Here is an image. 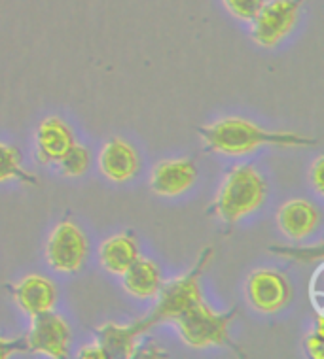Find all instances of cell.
<instances>
[{"instance_id":"6da1fadb","label":"cell","mask_w":324,"mask_h":359,"mask_svg":"<svg viewBox=\"0 0 324 359\" xmlns=\"http://www.w3.org/2000/svg\"><path fill=\"white\" fill-rule=\"evenodd\" d=\"M207 144V151L222 155H243L260 146L279 148H309L317 146V138H307L294 133H269L247 119L226 118L216 123L195 127Z\"/></svg>"},{"instance_id":"7a4b0ae2","label":"cell","mask_w":324,"mask_h":359,"mask_svg":"<svg viewBox=\"0 0 324 359\" xmlns=\"http://www.w3.org/2000/svg\"><path fill=\"white\" fill-rule=\"evenodd\" d=\"M268 186L250 165H237L222 182L216 201L207 210L209 216L220 217L226 223H235L262 205Z\"/></svg>"},{"instance_id":"3957f363","label":"cell","mask_w":324,"mask_h":359,"mask_svg":"<svg viewBox=\"0 0 324 359\" xmlns=\"http://www.w3.org/2000/svg\"><path fill=\"white\" fill-rule=\"evenodd\" d=\"M237 316V309L230 312H212L200 301L193 306L181 312L179 316L173 318V323L181 333V339L192 348H207V346H230L241 355V350L230 341L228 329Z\"/></svg>"},{"instance_id":"277c9868","label":"cell","mask_w":324,"mask_h":359,"mask_svg":"<svg viewBox=\"0 0 324 359\" xmlns=\"http://www.w3.org/2000/svg\"><path fill=\"white\" fill-rule=\"evenodd\" d=\"M212 257V248L207 246L200 254L195 265L188 274L181 276V278L171 280L167 284H162L160 287V301H157L156 309L152 310L150 320L154 325L163 322H173V318L179 316L181 312L193 306L195 303L203 301V293H201L200 280L205 273L207 265Z\"/></svg>"},{"instance_id":"5b68a950","label":"cell","mask_w":324,"mask_h":359,"mask_svg":"<svg viewBox=\"0 0 324 359\" xmlns=\"http://www.w3.org/2000/svg\"><path fill=\"white\" fill-rule=\"evenodd\" d=\"M304 0H271L264 2L252 18L250 34L258 46L273 48L292 31L294 23L298 21L299 8Z\"/></svg>"},{"instance_id":"8992f818","label":"cell","mask_w":324,"mask_h":359,"mask_svg":"<svg viewBox=\"0 0 324 359\" xmlns=\"http://www.w3.org/2000/svg\"><path fill=\"white\" fill-rule=\"evenodd\" d=\"M48 263L57 273L80 271L88 257V241L76 223L63 219L48 241Z\"/></svg>"},{"instance_id":"52a82bcc","label":"cell","mask_w":324,"mask_h":359,"mask_svg":"<svg viewBox=\"0 0 324 359\" xmlns=\"http://www.w3.org/2000/svg\"><path fill=\"white\" fill-rule=\"evenodd\" d=\"M27 339L29 352L42 353L46 358L63 359L70 352V329L53 310L32 316V325Z\"/></svg>"},{"instance_id":"ba28073f","label":"cell","mask_w":324,"mask_h":359,"mask_svg":"<svg viewBox=\"0 0 324 359\" xmlns=\"http://www.w3.org/2000/svg\"><path fill=\"white\" fill-rule=\"evenodd\" d=\"M292 295V287L285 274L271 269H260L247 280V297L260 312H277L285 309Z\"/></svg>"},{"instance_id":"9c48e42d","label":"cell","mask_w":324,"mask_h":359,"mask_svg":"<svg viewBox=\"0 0 324 359\" xmlns=\"http://www.w3.org/2000/svg\"><path fill=\"white\" fill-rule=\"evenodd\" d=\"M154 323L148 316L137 322L118 325V323H105L101 327L93 329L97 334V342L105 348L108 358H135L138 339L143 337Z\"/></svg>"},{"instance_id":"30bf717a","label":"cell","mask_w":324,"mask_h":359,"mask_svg":"<svg viewBox=\"0 0 324 359\" xmlns=\"http://www.w3.org/2000/svg\"><path fill=\"white\" fill-rule=\"evenodd\" d=\"M6 290L12 293L19 309L27 312L29 316H38L50 312L56 306L57 290L50 280L44 276H27L18 285H6Z\"/></svg>"},{"instance_id":"8fae6325","label":"cell","mask_w":324,"mask_h":359,"mask_svg":"<svg viewBox=\"0 0 324 359\" xmlns=\"http://www.w3.org/2000/svg\"><path fill=\"white\" fill-rule=\"evenodd\" d=\"M195 178H197V167L192 159H171V161H162L154 168L150 187L156 195L175 197L186 191L188 187H192Z\"/></svg>"},{"instance_id":"7c38bea8","label":"cell","mask_w":324,"mask_h":359,"mask_svg":"<svg viewBox=\"0 0 324 359\" xmlns=\"http://www.w3.org/2000/svg\"><path fill=\"white\" fill-rule=\"evenodd\" d=\"M74 135L63 119H44L37 130V159L42 165L57 163L74 144Z\"/></svg>"},{"instance_id":"4fadbf2b","label":"cell","mask_w":324,"mask_h":359,"mask_svg":"<svg viewBox=\"0 0 324 359\" xmlns=\"http://www.w3.org/2000/svg\"><path fill=\"white\" fill-rule=\"evenodd\" d=\"M99 167L106 178L122 184L137 174L138 155L129 142L122 138H110L101 149Z\"/></svg>"},{"instance_id":"5bb4252c","label":"cell","mask_w":324,"mask_h":359,"mask_svg":"<svg viewBox=\"0 0 324 359\" xmlns=\"http://www.w3.org/2000/svg\"><path fill=\"white\" fill-rule=\"evenodd\" d=\"M318 219H320V214L317 206L304 198L288 201L277 212L280 231L292 241H302L311 235L313 231L317 229Z\"/></svg>"},{"instance_id":"9a60e30c","label":"cell","mask_w":324,"mask_h":359,"mask_svg":"<svg viewBox=\"0 0 324 359\" xmlns=\"http://www.w3.org/2000/svg\"><path fill=\"white\" fill-rule=\"evenodd\" d=\"M138 257V246L133 231H125L101 244L99 261L105 271L110 274H122L135 263Z\"/></svg>"},{"instance_id":"2e32d148","label":"cell","mask_w":324,"mask_h":359,"mask_svg":"<svg viewBox=\"0 0 324 359\" xmlns=\"http://www.w3.org/2000/svg\"><path fill=\"white\" fill-rule=\"evenodd\" d=\"M124 287L133 297L148 299L157 295V291L162 287L163 280L162 273L154 261L144 259V257H137L124 274Z\"/></svg>"},{"instance_id":"e0dca14e","label":"cell","mask_w":324,"mask_h":359,"mask_svg":"<svg viewBox=\"0 0 324 359\" xmlns=\"http://www.w3.org/2000/svg\"><path fill=\"white\" fill-rule=\"evenodd\" d=\"M19 180L31 186H38V178L21 167V154L13 146L0 142V182Z\"/></svg>"},{"instance_id":"ac0fdd59","label":"cell","mask_w":324,"mask_h":359,"mask_svg":"<svg viewBox=\"0 0 324 359\" xmlns=\"http://www.w3.org/2000/svg\"><path fill=\"white\" fill-rule=\"evenodd\" d=\"M89 161H91V155H89L88 148L74 142L57 163H59V168L65 176L74 178V176H82V174L88 172Z\"/></svg>"},{"instance_id":"d6986e66","label":"cell","mask_w":324,"mask_h":359,"mask_svg":"<svg viewBox=\"0 0 324 359\" xmlns=\"http://www.w3.org/2000/svg\"><path fill=\"white\" fill-rule=\"evenodd\" d=\"M323 244H317V246H299V248H294V246H269V252L271 254L283 255V257H288V259H294L296 263H313V261H320L323 259Z\"/></svg>"},{"instance_id":"ffe728a7","label":"cell","mask_w":324,"mask_h":359,"mask_svg":"<svg viewBox=\"0 0 324 359\" xmlns=\"http://www.w3.org/2000/svg\"><path fill=\"white\" fill-rule=\"evenodd\" d=\"M266 0H224V6L233 18L241 21H252L258 10L264 6Z\"/></svg>"},{"instance_id":"44dd1931","label":"cell","mask_w":324,"mask_h":359,"mask_svg":"<svg viewBox=\"0 0 324 359\" xmlns=\"http://www.w3.org/2000/svg\"><path fill=\"white\" fill-rule=\"evenodd\" d=\"M323 339H324V320L318 314L317 316V329L306 337V352L311 355L313 359H323L324 358V348H323Z\"/></svg>"},{"instance_id":"7402d4cb","label":"cell","mask_w":324,"mask_h":359,"mask_svg":"<svg viewBox=\"0 0 324 359\" xmlns=\"http://www.w3.org/2000/svg\"><path fill=\"white\" fill-rule=\"evenodd\" d=\"M15 352H29L27 339H13V341H8V339H2V337H0V359L12 358Z\"/></svg>"},{"instance_id":"603a6c76","label":"cell","mask_w":324,"mask_h":359,"mask_svg":"<svg viewBox=\"0 0 324 359\" xmlns=\"http://www.w3.org/2000/svg\"><path fill=\"white\" fill-rule=\"evenodd\" d=\"M323 172H324V157H317V161L311 165L309 170V182L318 193H324V182H323Z\"/></svg>"},{"instance_id":"cb8c5ba5","label":"cell","mask_w":324,"mask_h":359,"mask_svg":"<svg viewBox=\"0 0 324 359\" xmlns=\"http://www.w3.org/2000/svg\"><path fill=\"white\" fill-rule=\"evenodd\" d=\"M78 358L80 359H108V353H106V350L101 346L99 342H93V344H89V346L80 348Z\"/></svg>"},{"instance_id":"d4e9b609","label":"cell","mask_w":324,"mask_h":359,"mask_svg":"<svg viewBox=\"0 0 324 359\" xmlns=\"http://www.w3.org/2000/svg\"><path fill=\"white\" fill-rule=\"evenodd\" d=\"M135 358H165V350L154 344V342H146L143 346L135 350Z\"/></svg>"}]
</instances>
